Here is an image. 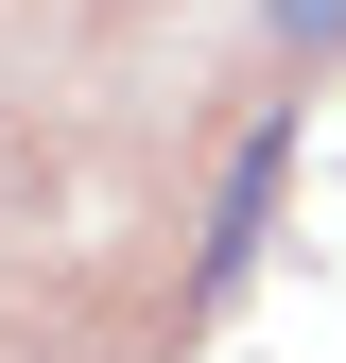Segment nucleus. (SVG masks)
I'll use <instances>...</instances> for the list:
<instances>
[{"label":"nucleus","mask_w":346,"mask_h":363,"mask_svg":"<svg viewBox=\"0 0 346 363\" xmlns=\"http://www.w3.org/2000/svg\"><path fill=\"white\" fill-rule=\"evenodd\" d=\"M277 173H294V104H277V121H242V156H225V208H208V259H191V311H225V294H242L260 225H277Z\"/></svg>","instance_id":"f257e3e1"},{"label":"nucleus","mask_w":346,"mask_h":363,"mask_svg":"<svg viewBox=\"0 0 346 363\" xmlns=\"http://www.w3.org/2000/svg\"><path fill=\"white\" fill-rule=\"evenodd\" d=\"M260 18H277V52H294V69H329V52H346V0H260Z\"/></svg>","instance_id":"f03ea898"}]
</instances>
